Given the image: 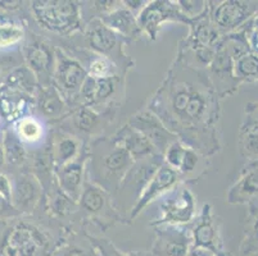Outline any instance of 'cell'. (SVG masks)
Wrapping results in <instances>:
<instances>
[{
  "label": "cell",
  "instance_id": "obj_1",
  "mask_svg": "<svg viewBox=\"0 0 258 256\" xmlns=\"http://www.w3.org/2000/svg\"><path fill=\"white\" fill-rule=\"evenodd\" d=\"M148 109L197 152L211 155L219 150V95L202 69L176 59Z\"/></svg>",
  "mask_w": 258,
  "mask_h": 256
},
{
  "label": "cell",
  "instance_id": "obj_2",
  "mask_svg": "<svg viewBox=\"0 0 258 256\" xmlns=\"http://www.w3.org/2000/svg\"><path fill=\"white\" fill-rule=\"evenodd\" d=\"M35 20L45 30L70 34L80 27V6L71 0H36L31 3Z\"/></svg>",
  "mask_w": 258,
  "mask_h": 256
},
{
  "label": "cell",
  "instance_id": "obj_3",
  "mask_svg": "<svg viewBox=\"0 0 258 256\" xmlns=\"http://www.w3.org/2000/svg\"><path fill=\"white\" fill-rule=\"evenodd\" d=\"M196 197L185 186H175L159 203L161 218L153 225H181L190 223L196 217Z\"/></svg>",
  "mask_w": 258,
  "mask_h": 256
},
{
  "label": "cell",
  "instance_id": "obj_4",
  "mask_svg": "<svg viewBox=\"0 0 258 256\" xmlns=\"http://www.w3.org/2000/svg\"><path fill=\"white\" fill-rule=\"evenodd\" d=\"M258 13V2L225 0L217 6H210V18L222 35L239 31Z\"/></svg>",
  "mask_w": 258,
  "mask_h": 256
},
{
  "label": "cell",
  "instance_id": "obj_5",
  "mask_svg": "<svg viewBox=\"0 0 258 256\" xmlns=\"http://www.w3.org/2000/svg\"><path fill=\"white\" fill-rule=\"evenodd\" d=\"M88 77L84 65L75 58L66 55L60 49H55V68L51 84L63 99L76 98Z\"/></svg>",
  "mask_w": 258,
  "mask_h": 256
},
{
  "label": "cell",
  "instance_id": "obj_6",
  "mask_svg": "<svg viewBox=\"0 0 258 256\" xmlns=\"http://www.w3.org/2000/svg\"><path fill=\"white\" fill-rule=\"evenodd\" d=\"M46 238L31 224L21 223L9 231L4 239V256H44Z\"/></svg>",
  "mask_w": 258,
  "mask_h": 256
},
{
  "label": "cell",
  "instance_id": "obj_7",
  "mask_svg": "<svg viewBox=\"0 0 258 256\" xmlns=\"http://www.w3.org/2000/svg\"><path fill=\"white\" fill-rule=\"evenodd\" d=\"M140 32H144L151 40H157L159 30L166 22L189 23L186 18L180 13L176 2L156 0L148 2L147 6L137 16Z\"/></svg>",
  "mask_w": 258,
  "mask_h": 256
},
{
  "label": "cell",
  "instance_id": "obj_8",
  "mask_svg": "<svg viewBox=\"0 0 258 256\" xmlns=\"http://www.w3.org/2000/svg\"><path fill=\"white\" fill-rule=\"evenodd\" d=\"M190 234L193 239V246L206 248L215 256H230L224 248L219 222L208 204L203 206L198 219L194 220Z\"/></svg>",
  "mask_w": 258,
  "mask_h": 256
},
{
  "label": "cell",
  "instance_id": "obj_9",
  "mask_svg": "<svg viewBox=\"0 0 258 256\" xmlns=\"http://www.w3.org/2000/svg\"><path fill=\"white\" fill-rule=\"evenodd\" d=\"M208 78L219 98L234 94L240 84L234 74V59L225 46L224 39L208 67Z\"/></svg>",
  "mask_w": 258,
  "mask_h": 256
},
{
  "label": "cell",
  "instance_id": "obj_10",
  "mask_svg": "<svg viewBox=\"0 0 258 256\" xmlns=\"http://www.w3.org/2000/svg\"><path fill=\"white\" fill-rule=\"evenodd\" d=\"M163 163H165L163 156L159 154L134 161L133 165L130 166V169L126 172V175L121 180V183H119V189H121L122 194L128 196L130 199H134L137 203L143 190L145 189L148 183L151 182V180L154 177L157 170L161 168ZM135 203H134V205H135Z\"/></svg>",
  "mask_w": 258,
  "mask_h": 256
},
{
  "label": "cell",
  "instance_id": "obj_11",
  "mask_svg": "<svg viewBox=\"0 0 258 256\" xmlns=\"http://www.w3.org/2000/svg\"><path fill=\"white\" fill-rule=\"evenodd\" d=\"M127 124L133 127L134 130L142 133L156 147V150L162 156L172 142L179 140L149 109L137 113L135 116L131 117Z\"/></svg>",
  "mask_w": 258,
  "mask_h": 256
},
{
  "label": "cell",
  "instance_id": "obj_12",
  "mask_svg": "<svg viewBox=\"0 0 258 256\" xmlns=\"http://www.w3.org/2000/svg\"><path fill=\"white\" fill-rule=\"evenodd\" d=\"M179 180V172H176L175 169L168 166L167 164H162V166L157 170L151 182L148 183L145 189L143 190L142 195L135 203V205L130 209V219H135L149 204L156 200L157 197L166 195L168 191H171L177 185Z\"/></svg>",
  "mask_w": 258,
  "mask_h": 256
},
{
  "label": "cell",
  "instance_id": "obj_13",
  "mask_svg": "<svg viewBox=\"0 0 258 256\" xmlns=\"http://www.w3.org/2000/svg\"><path fill=\"white\" fill-rule=\"evenodd\" d=\"M193 245L191 234L180 225H157L153 256H185Z\"/></svg>",
  "mask_w": 258,
  "mask_h": 256
},
{
  "label": "cell",
  "instance_id": "obj_14",
  "mask_svg": "<svg viewBox=\"0 0 258 256\" xmlns=\"http://www.w3.org/2000/svg\"><path fill=\"white\" fill-rule=\"evenodd\" d=\"M25 59L37 82L43 84L41 88L50 86L55 68V51L44 41H32L26 46Z\"/></svg>",
  "mask_w": 258,
  "mask_h": 256
},
{
  "label": "cell",
  "instance_id": "obj_15",
  "mask_svg": "<svg viewBox=\"0 0 258 256\" xmlns=\"http://www.w3.org/2000/svg\"><path fill=\"white\" fill-rule=\"evenodd\" d=\"M111 142L116 146L126 150L134 161L159 154L156 147L142 133L138 132L137 130H134L133 127L128 126V124H125L122 127L121 130L112 137Z\"/></svg>",
  "mask_w": 258,
  "mask_h": 256
},
{
  "label": "cell",
  "instance_id": "obj_16",
  "mask_svg": "<svg viewBox=\"0 0 258 256\" xmlns=\"http://www.w3.org/2000/svg\"><path fill=\"white\" fill-rule=\"evenodd\" d=\"M86 41L89 48L98 55H111L114 49L118 48L119 35L108 28L99 18H94L86 30Z\"/></svg>",
  "mask_w": 258,
  "mask_h": 256
},
{
  "label": "cell",
  "instance_id": "obj_17",
  "mask_svg": "<svg viewBox=\"0 0 258 256\" xmlns=\"http://www.w3.org/2000/svg\"><path fill=\"white\" fill-rule=\"evenodd\" d=\"M40 195V185L32 176L21 175L12 182V204L18 210H31Z\"/></svg>",
  "mask_w": 258,
  "mask_h": 256
},
{
  "label": "cell",
  "instance_id": "obj_18",
  "mask_svg": "<svg viewBox=\"0 0 258 256\" xmlns=\"http://www.w3.org/2000/svg\"><path fill=\"white\" fill-rule=\"evenodd\" d=\"M79 158V156H77ZM75 160L59 166L57 172L60 191L72 201H79L84 186V160Z\"/></svg>",
  "mask_w": 258,
  "mask_h": 256
},
{
  "label": "cell",
  "instance_id": "obj_19",
  "mask_svg": "<svg viewBox=\"0 0 258 256\" xmlns=\"http://www.w3.org/2000/svg\"><path fill=\"white\" fill-rule=\"evenodd\" d=\"M99 20L119 36L137 37L140 35L137 16L125 6H118L113 11L103 14Z\"/></svg>",
  "mask_w": 258,
  "mask_h": 256
},
{
  "label": "cell",
  "instance_id": "obj_20",
  "mask_svg": "<svg viewBox=\"0 0 258 256\" xmlns=\"http://www.w3.org/2000/svg\"><path fill=\"white\" fill-rule=\"evenodd\" d=\"M112 147L109 151L105 152L100 159L99 170L104 173L111 180H116L117 183H121V180L126 175L130 166L133 165L134 160L126 150L122 147L116 146L111 142Z\"/></svg>",
  "mask_w": 258,
  "mask_h": 256
},
{
  "label": "cell",
  "instance_id": "obj_21",
  "mask_svg": "<svg viewBox=\"0 0 258 256\" xmlns=\"http://www.w3.org/2000/svg\"><path fill=\"white\" fill-rule=\"evenodd\" d=\"M255 197H258V168L244 166L240 180L230 189L227 194V203L248 205Z\"/></svg>",
  "mask_w": 258,
  "mask_h": 256
},
{
  "label": "cell",
  "instance_id": "obj_22",
  "mask_svg": "<svg viewBox=\"0 0 258 256\" xmlns=\"http://www.w3.org/2000/svg\"><path fill=\"white\" fill-rule=\"evenodd\" d=\"M37 108L41 116L50 119H58L62 117L66 109V100L62 98L53 84L41 88L37 98Z\"/></svg>",
  "mask_w": 258,
  "mask_h": 256
},
{
  "label": "cell",
  "instance_id": "obj_23",
  "mask_svg": "<svg viewBox=\"0 0 258 256\" xmlns=\"http://www.w3.org/2000/svg\"><path fill=\"white\" fill-rule=\"evenodd\" d=\"M13 132L20 138L22 144H40L44 137L43 122L35 117H23L15 122Z\"/></svg>",
  "mask_w": 258,
  "mask_h": 256
},
{
  "label": "cell",
  "instance_id": "obj_24",
  "mask_svg": "<svg viewBox=\"0 0 258 256\" xmlns=\"http://www.w3.org/2000/svg\"><path fill=\"white\" fill-rule=\"evenodd\" d=\"M80 206L89 214H99L105 208L107 204V195L100 187L93 183L84 182L83 191L80 195Z\"/></svg>",
  "mask_w": 258,
  "mask_h": 256
},
{
  "label": "cell",
  "instance_id": "obj_25",
  "mask_svg": "<svg viewBox=\"0 0 258 256\" xmlns=\"http://www.w3.org/2000/svg\"><path fill=\"white\" fill-rule=\"evenodd\" d=\"M258 253V209L248 208L247 224L240 245L241 256H254Z\"/></svg>",
  "mask_w": 258,
  "mask_h": 256
},
{
  "label": "cell",
  "instance_id": "obj_26",
  "mask_svg": "<svg viewBox=\"0 0 258 256\" xmlns=\"http://www.w3.org/2000/svg\"><path fill=\"white\" fill-rule=\"evenodd\" d=\"M7 86L16 93L32 94L37 86V78L27 65L16 68L7 77Z\"/></svg>",
  "mask_w": 258,
  "mask_h": 256
},
{
  "label": "cell",
  "instance_id": "obj_27",
  "mask_svg": "<svg viewBox=\"0 0 258 256\" xmlns=\"http://www.w3.org/2000/svg\"><path fill=\"white\" fill-rule=\"evenodd\" d=\"M234 74L240 82L258 81V56L247 53L234 62Z\"/></svg>",
  "mask_w": 258,
  "mask_h": 256
},
{
  "label": "cell",
  "instance_id": "obj_28",
  "mask_svg": "<svg viewBox=\"0 0 258 256\" xmlns=\"http://www.w3.org/2000/svg\"><path fill=\"white\" fill-rule=\"evenodd\" d=\"M80 154L79 141L74 137H63L58 141L53 150V158L57 168L75 160Z\"/></svg>",
  "mask_w": 258,
  "mask_h": 256
},
{
  "label": "cell",
  "instance_id": "obj_29",
  "mask_svg": "<svg viewBox=\"0 0 258 256\" xmlns=\"http://www.w3.org/2000/svg\"><path fill=\"white\" fill-rule=\"evenodd\" d=\"M6 155L7 163L12 165H21L26 159V151L23 144L20 141V138L16 136L13 131H7L4 133L3 144H2Z\"/></svg>",
  "mask_w": 258,
  "mask_h": 256
},
{
  "label": "cell",
  "instance_id": "obj_30",
  "mask_svg": "<svg viewBox=\"0 0 258 256\" xmlns=\"http://www.w3.org/2000/svg\"><path fill=\"white\" fill-rule=\"evenodd\" d=\"M208 4H210V2H203V0H180V2H176V6L179 8L180 13L186 18L187 22L197 20L201 16L207 13L210 11Z\"/></svg>",
  "mask_w": 258,
  "mask_h": 256
},
{
  "label": "cell",
  "instance_id": "obj_31",
  "mask_svg": "<svg viewBox=\"0 0 258 256\" xmlns=\"http://www.w3.org/2000/svg\"><path fill=\"white\" fill-rule=\"evenodd\" d=\"M23 28L16 23H0V49L16 46L22 41Z\"/></svg>",
  "mask_w": 258,
  "mask_h": 256
},
{
  "label": "cell",
  "instance_id": "obj_32",
  "mask_svg": "<svg viewBox=\"0 0 258 256\" xmlns=\"http://www.w3.org/2000/svg\"><path fill=\"white\" fill-rule=\"evenodd\" d=\"M88 76L93 78H104V77L113 76V63L109 58L103 55H94L93 59L89 62L88 68H85Z\"/></svg>",
  "mask_w": 258,
  "mask_h": 256
},
{
  "label": "cell",
  "instance_id": "obj_33",
  "mask_svg": "<svg viewBox=\"0 0 258 256\" xmlns=\"http://www.w3.org/2000/svg\"><path fill=\"white\" fill-rule=\"evenodd\" d=\"M99 123V114L89 107H81L75 117V126L81 132L90 133Z\"/></svg>",
  "mask_w": 258,
  "mask_h": 256
},
{
  "label": "cell",
  "instance_id": "obj_34",
  "mask_svg": "<svg viewBox=\"0 0 258 256\" xmlns=\"http://www.w3.org/2000/svg\"><path fill=\"white\" fill-rule=\"evenodd\" d=\"M240 152L249 161L258 159V130L240 133Z\"/></svg>",
  "mask_w": 258,
  "mask_h": 256
},
{
  "label": "cell",
  "instance_id": "obj_35",
  "mask_svg": "<svg viewBox=\"0 0 258 256\" xmlns=\"http://www.w3.org/2000/svg\"><path fill=\"white\" fill-rule=\"evenodd\" d=\"M185 150H186V145L184 142H181L180 140H176L175 142H172L167 147V150L163 154V161H165V164H167L168 166L175 169L176 172H179L182 159H184Z\"/></svg>",
  "mask_w": 258,
  "mask_h": 256
},
{
  "label": "cell",
  "instance_id": "obj_36",
  "mask_svg": "<svg viewBox=\"0 0 258 256\" xmlns=\"http://www.w3.org/2000/svg\"><path fill=\"white\" fill-rule=\"evenodd\" d=\"M94 105L98 103H103L113 95L116 90L114 77H104V78H94Z\"/></svg>",
  "mask_w": 258,
  "mask_h": 256
},
{
  "label": "cell",
  "instance_id": "obj_37",
  "mask_svg": "<svg viewBox=\"0 0 258 256\" xmlns=\"http://www.w3.org/2000/svg\"><path fill=\"white\" fill-rule=\"evenodd\" d=\"M89 239L93 243V247L97 250L98 256H148L145 253H126L119 251L109 239L97 238V237H89Z\"/></svg>",
  "mask_w": 258,
  "mask_h": 256
},
{
  "label": "cell",
  "instance_id": "obj_38",
  "mask_svg": "<svg viewBox=\"0 0 258 256\" xmlns=\"http://www.w3.org/2000/svg\"><path fill=\"white\" fill-rule=\"evenodd\" d=\"M258 130V100L252 102L245 107V116L241 124L240 133Z\"/></svg>",
  "mask_w": 258,
  "mask_h": 256
},
{
  "label": "cell",
  "instance_id": "obj_39",
  "mask_svg": "<svg viewBox=\"0 0 258 256\" xmlns=\"http://www.w3.org/2000/svg\"><path fill=\"white\" fill-rule=\"evenodd\" d=\"M199 160V152H197L196 150L191 149V147L186 146V150H185L184 159H182L181 166H180L179 175L180 176H187L190 173L196 172V168L198 166Z\"/></svg>",
  "mask_w": 258,
  "mask_h": 256
},
{
  "label": "cell",
  "instance_id": "obj_40",
  "mask_svg": "<svg viewBox=\"0 0 258 256\" xmlns=\"http://www.w3.org/2000/svg\"><path fill=\"white\" fill-rule=\"evenodd\" d=\"M249 21H248L240 30H243V31L245 32L250 53H253L255 56H258V30H254V28L250 27Z\"/></svg>",
  "mask_w": 258,
  "mask_h": 256
},
{
  "label": "cell",
  "instance_id": "obj_41",
  "mask_svg": "<svg viewBox=\"0 0 258 256\" xmlns=\"http://www.w3.org/2000/svg\"><path fill=\"white\" fill-rule=\"evenodd\" d=\"M0 200L12 204V182L3 173H0Z\"/></svg>",
  "mask_w": 258,
  "mask_h": 256
},
{
  "label": "cell",
  "instance_id": "obj_42",
  "mask_svg": "<svg viewBox=\"0 0 258 256\" xmlns=\"http://www.w3.org/2000/svg\"><path fill=\"white\" fill-rule=\"evenodd\" d=\"M57 256H98V252L93 253L90 251H86L84 248L76 247V246H70L57 253Z\"/></svg>",
  "mask_w": 258,
  "mask_h": 256
},
{
  "label": "cell",
  "instance_id": "obj_43",
  "mask_svg": "<svg viewBox=\"0 0 258 256\" xmlns=\"http://www.w3.org/2000/svg\"><path fill=\"white\" fill-rule=\"evenodd\" d=\"M185 256H215L211 251L206 250V248L197 247V246L191 245V247L189 248V251L186 252Z\"/></svg>",
  "mask_w": 258,
  "mask_h": 256
},
{
  "label": "cell",
  "instance_id": "obj_44",
  "mask_svg": "<svg viewBox=\"0 0 258 256\" xmlns=\"http://www.w3.org/2000/svg\"><path fill=\"white\" fill-rule=\"evenodd\" d=\"M21 2H0V7L4 9H16L21 6Z\"/></svg>",
  "mask_w": 258,
  "mask_h": 256
},
{
  "label": "cell",
  "instance_id": "obj_45",
  "mask_svg": "<svg viewBox=\"0 0 258 256\" xmlns=\"http://www.w3.org/2000/svg\"><path fill=\"white\" fill-rule=\"evenodd\" d=\"M249 25H250V27L254 28V30H258V13L255 14L254 17L249 21Z\"/></svg>",
  "mask_w": 258,
  "mask_h": 256
},
{
  "label": "cell",
  "instance_id": "obj_46",
  "mask_svg": "<svg viewBox=\"0 0 258 256\" xmlns=\"http://www.w3.org/2000/svg\"><path fill=\"white\" fill-rule=\"evenodd\" d=\"M4 163H6V155H4L3 146H2V144H0V168L4 165Z\"/></svg>",
  "mask_w": 258,
  "mask_h": 256
},
{
  "label": "cell",
  "instance_id": "obj_47",
  "mask_svg": "<svg viewBox=\"0 0 258 256\" xmlns=\"http://www.w3.org/2000/svg\"><path fill=\"white\" fill-rule=\"evenodd\" d=\"M248 208L258 209V197H255V199H253V200L250 201L249 204H248Z\"/></svg>",
  "mask_w": 258,
  "mask_h": 256
},
{
  "label": "cell",
  "instance_id": "obj_48",
  "mask_svg": "<svg viewBox=\"0 0 258 256\" xmlns=\"http://www.w3.org/2000/svg\"><path fill=\"white\" fill-rule=\"evenodd\" d=\"M245 166H248V168H254V166H257L258 168V159L254 161H249V163H248Z\"/></svg>",
  "mask_w": 258,
  "mask_h": 256
},
{
  "label": "cell",
  "instance_id": "obj_49",
  "mask_svg": "<svg viewBox=\"0 0 258 256\" xmlns=\"http://www.w3.org/2000/svg\"><path fill=\"white\" fill-rule=\"evenodd\" d=\"M254 256H258V253H257V255H254Z\"/></svg>",
  "mask_w": 258,
  "mask_h": 256
}]
</instances>
